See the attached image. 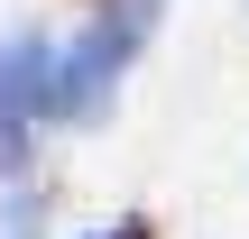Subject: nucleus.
<instances>
[{"instance_id": "1", "label": "nucleus", "mask_w": 249, "mask_h": 239, "mask_svg": "<svg viewBox=\"0 0 249 239\" xmlns=\"http://www.w3.org/2000/svg\"><path fill=\"white\" fill-rule=\"evenodd\" d=\"M139 28H148V9H129V18H92V28L74 37V55H55L46 120H102V111H111L120 64H129V46H139Z\"/></svg>"}, {"instance_id": "2", "label": "nucleus", "mask_w": 249, "mask_h": 239, "mask_svg": "<svg viewBox=\"0 0 249 239\" xmlns=\"http://www.w3.org/2000/svg\"><path fill=\"white\" fill-rule=\"evenodd\" d=\"M46 92H55V46L46 37H9L0 46V129L46 120Z\"/></svg>"}, {"instance_id": "3", "label": "nucleus", "mask_w": 249, "mask_h": 239, "mask_svg": "<svg viewBox=\"0 0 249 239\" xmlns=\"http://www.w3.org/2000/svg\"><path fill=\"white\" fill-rule=\"evenodd\" d=\"M37 212H46V203H37V184H18V193H9V212H0V239H37Z\"/></svg>"}, {"instance_id": "4", "label": "nucleus", "mask_w": 249, "mask_h": 239, "mask_svg": "<svg viewBox=\"0 0 249 239\" xmlns=\"http://www.w3.org/2000/svg\"><path fill=\"white\" fill-rule=\"evenodd\" d=\"M74 239H102V230H74Z\"/></svg>"}]
</instances>
